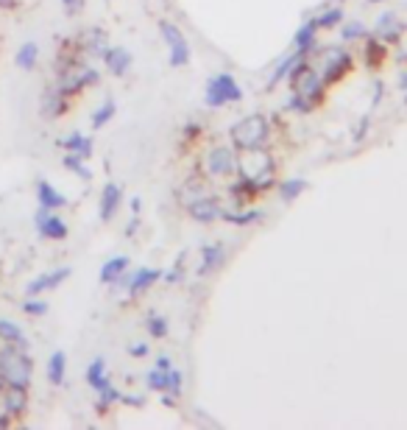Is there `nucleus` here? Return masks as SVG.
I'll list each match as a JSON object with an SVG mask.
<instances>
[{
  "mask_svg": "<svg viewBox=\"0 0 407 430\" xmlns=\"http://www.w3.org/2000/svg\"><path fill=\"white\" fill-rule=\"evenodd\" d=\"M159 37H162V43L168 48L171 67H187L190 59H193V50H190V43H187V37H184V31L179 26L171 23V20H162L159 23Z\"/></svg>",
  "mask_w": 407,
  "mask_h": 430,
  "instance_id": "7",
  "label": "nucleus"
},
{
  "mask_svg": "<svg viewBox=\"0 0 407 430\" xmlns=\"http://www.w3.org/2000/svg\"><path fill=\"white\" fill-rule=\"evenodd\" d=\"M79 37V43H81V48L87 53V59H101L103 56V50L109 48V37H106V31L103 28H87V31H81V34H76Z\"/></svg>",
  "mask_w": 407,
  "mask_h": 430,
  "instance_id": "19",
  "label": "nucleus"
},
{
  "mask_svg": "<svg viewBox=\"0 0 407 430\" xmlns=\"http://www.w3.org/2000/svg\"><path fill=\"white\" fill-rule=\"evenodd\" d=\"M154 366H156V369H171V366H173V361H171V358H168V355H159V358H156V363H154Z\"/></svg>",
  "mask_w": 407,
  "mask_h": 430,
  "instance_id": "44",
  "label": "nucleus"
},
{
  "mask_svg": "<svg viewBox=\"0 0 407 430\" xmlns=\"http://www.w3.org/2000/svg\"><path fill=\"white\" fill-rule=\"evenodd\" d=\"M145 330H148V335L151 338H165L168 335V330H171V324H168V319L162 316V313H148L145 316Z\"/></svg>",
  "mask_w": 407,
  "mask_h": 430,
  "instance_id": "36",
  "label": "nucleus"
},
{
  "mask_svg": "<svg viewBox=\"0 0 407 430\" xmlns=\"http://www.w3.org/2000/svg\"><path fill=\"white\" fill-rule=\"evenodd\" d=\"M302 56H304V53H299V50H293L290 56H285V59H282V64H279V67H276V70L271 73V79H268V87H276L279 81H285V79H287V73H290V67H293V64H296Z\"/></svg>",
  "mask_w": 407,
  "mask_h": 430,
  "instance_id": "37",
  "label": "nucleus"
},
{
  "mask_svg": "<svg viewBox=\"0 0 407 430\" xmlns=\"http://www.w3.org/2000/svg\"><path fill=\"white\" fill-rule=\"evenodd\" d=\"M62 6H64L67 14H79L81 11V0H62Z\"/></svg>",
  "mask_w": 407,
  "mask_h": 430,
  "instance_id": "43",
  "label": "nucleus"
},
{
  "mask_svg": "<svg viewBox=\"0 0 407 430\" xmlns=\"http://www.w3.org/2000/svg\"><path fill=\"white\" fill-rule=\"evenodd\" d=\"M37 201H40V207L42 210H62V207H67V198H64V193H59L47 179H37Z\"/></svg>",
  "mask_w": 407,
  "mask_h": 430,
  "instance_id": "22",
  "label": "nucleus"
},
{
  "mask_svg": "<svg viewBox=\"0 0 407 430\" xmlns=\"http://www.w3.org/2000/svg\"><path fill=\"white\" fill-rule=\"evenodd\" d=\"M338 34H340V40H343L346 45H352V43H362L365 37H371V31L362 26L360 20H352V23H340V26H338Z\"/></svg>",
  "mask_w": 407,
  "mask_h": 430,
  "instance_id": "33",
  "label": "nucleus"
},
{
  "mask_svg": "<svg viewBox=\"0 0 407 430\" xmlns=\"http://www.w3.org/2000/svg\"><path fill=\"white\" fill-rule=\"evenodd\" d=\"M84 378H87V385H90L92 391L103 388L106 383L112 380V378H109V369H106V361H103V358H92L90 366H87V372H84Z\"/></svg>",
  "mask_w": 407,
  "mask_h": 430,
  "instance_id": "30",
  "label": "nucleus"
},
{
  "mask_svg": "<svg viewBox=\"0 0 407 430\" xmlns=\"http://www.w3.org/2000/svg\"><path fill=\"white\" fill-rule=\"evenodd\" d=\"M101 62H103V67H106L115 79H120V76H126V73L132 70L134 56H132V50L123 48V45H109V48L103 50Z\"/></svg>",
  "mask_w": 407,
  "mask_h": 430,
  "instance_id": "15",
  "label": "nucleus"
},
{
  "mask_svg": "<svg viewBox=\"0 0 407 430\" xmlns=\"http://www.w3.org/2000/svg\"><path fill=\"white\" fill-rule=\"evenodd\" d=\"M129 257L126 254H117V257H109L103 266H101V274H98V280H101V285H115L126 271H129Z\"/></svg>",
  "mask_w": 407,
  "mask_h": 430,
  "instance_id": "21",
  "label": "nucleus"
},
{
  "mask_svg": "<svg viewBox=\"0 0 407 430\" xmlns=\"http://www.w3.org/2000/svg\"><path fill=\"white\" fill-rule=\"evenodd\" d=\"M287 84H290V93L296 96H304L313 106H321L326 101V84H323V76L318 73L310 62V56H302L290 73H287Z\"/></svg>",
  "mask_w": 407,
  "mask_h": 430,
  "instance_id": "3",
  "label": "nucleus"
},
{
  "mask_svg": "<svg viewBox=\"0 0 407 430\" xmlns=\"http://www.w3.org/2000/svg\"><path fill=\"white\" fill-rule=\"evenodd\" d=\"M396 59H399V62H407V45H405V48H402V53H399Z\"/></svg>",
  "mask_w": 407,
  "mask_h": 430,
  "instance_id": "49",
  "label": "nucleus"
},
{
  "mask_svg": "<svg viewBox=\"0 0 407 430\" xmlns=\"http://www.w3.org/2000/svg\"><path fill=\"white\" fill-rule=\"evenodd\" d=\"M34 227H37L40 238L45 240H64L70 235L67 224L53 210H42V207H37V213H34Z\"/></svg>",
  "mask_w": 407,
  "mask_h": 430,
  "instance_id": "10",
  "label": "nucleus"
},
{
  "mask_svg": "<svg viewBox=\"0 0 407 430\" xmlns=\"http://www.w3.org/2000/svg\"><path fill=\"white\" fill-rule=\"evenodd\" d=\"M31 380H34V358L28 355V349L0 344V391L6 385L31 388Z\"/></svg>",
  "mask_w": 407,
  "mask_h": 430,
  "instance_id": "1",
  "label": "nucleus"
},
{
  "mask_svg": "<svg viewBox=\"0 0 407 430\" xmlns=\"http://www.w3.org/2000/svg\"><path fill=\"white\" fill-rule=\"evenodd\" d=\"M126 349H129V355H132V358H148V352H151L145 341H132Z\"/></svg>",
  "mask_w": 407,
  "mask_h": 430,
  "instance_id": "41",
  "label": "nucleus"
},
{
  "mask_svg": "<svg viewBox=\"0 0 407 430\" xmlns=\"http://www.w3.org/2000/svg\"><path fill=\"white\" fill-rule=\"evenodd\" d=\"M198 140H201V126H195V123L184 126V132H181V145H195Z\"/></svg>",
  "mask_w": 407,
  "mask_h": 430,
  "instance_id": "40",
  "label": "nucleus"
},
{
  "mask_svg": "<svg viewBox=\"0 0 407 430\" xmlns=\"http://www.w3.org/2000/svg\"><path fill=\"white\" fill-rule=\"evenodd\" d=\"M0 9H3V11H11V9H17V0H0Z\"/></svg>",
  "mask_w": 407,
  "mask_h": 430,
  "instance_id": "47",
  "label": "nucleus"
},
{
  "mask_svg": "<svg viewBox=\"0 0 407 430\" xmlns=\"http://www.w3.org/2000/svg\"><path fill=\"white\" fill-rule=\"evenodd\" d=\"M59 148H64V151H73V154H81L84 159H90L92 151H95V143H92L90 135H81V132H73V135H67V137H62V140H56Z\"/></svg>",
  "mask_w": 407,
  "mask_h": 430,
  "instance_id": "25",
  "label": "nucleus"
},
{
  "mask_svg": "<svg viewBox=\"0 0 407 430\" xmlns=\"http://www.w3.org/2000/svg\"><path fill=\"white\" fill-rule=\"evenodd\" d=\"M265 218V213L260 210V207H254V204H248V207H224L221 210V221H227L231 227H237V230H243V227H251V224H260Z\"/></svg>",
  "mask_w": 407,
  "mask_h": 430,
  "instance_id": "16",
  "label": "nucleus"
},
{
  "mask_svg": "<svg viewBox=\"0 0 407 430\" xmlns=\"http://www.w3.org/2000/svg\"><path fill=\"white\" fill-rule=\"evenodd\" d=\"M0 400H3V411L14 419H23L25 411H28V388H17V385H6L0 391Z\"/></svg>",
  "mask_w": 407,
  "mask_h": 430,
  "instance_id": "17",
  "label": "nucleus"
},
{
  "mask_svg": "<svg viewBox=\"0 0 407 430\" xmlns=\"http://www.w3.org/2000/svg\"><path fill=\"white\" fill-rule=\"evenodd\" d=\"M224 249H227L224 243H207V246L201 249L198 277H210V274H215V271L224 266V260H227V251H224Z\"/></svg>",
  "mask_w": 407,
  "mask_h": 430,
  "instance_id": "20",
  "label": "nucleus"
},
{
  "mask_svg": "<svg viewBox=\"0 0 407 430\" xmlns=\"http://www.w3.org/2000/svg\"><path fill=\"white\" fill-rule=\"evenodd\" d=\"M229 140L234 151H248V148H263L271 143V120L263 112L246 115L237 123L229 126Z\"/></svg>",
  "mask_w": 407,
  "mask_h": 430,
  "instance_id": "2",
  "label": "nucleus"
},
{
  "mask_svg": "<svg viewBox=\"0 0 407 430\" xmlns=\"http://www.w3.org/2000/svg\"><path fill=\"white\" fill-rule=\"evenodd\" d=\"M20 307H23V313H25V316H31V319H42V316L47 313V302L42 299V296H25Z\"/></svg>",
  "mask_w": 407,
  "mask_h": 430,
  "instance_id": "38",
  "label": "nucleus"
},
{
  "mask_svg": "<svg viewBox=\"0 0 407 430\" xmlns=\"http://www.w3.org/2000/svg\"><path fill=\"white\" fill-rule=\"evenodd\" d=\"M139 210H142V198L134 196V198H132V215H139Z\"/></svg>",
  "mask_w": 407,
  "mask_h": 430,
  "instance_id": "46",
  "label": "nucleus"
},
{
  "mask_svg": "<svg viewBox=\"0 0 407 430\" xmlns=\"http://www.w3.org/2000/svg\"><path fill=\"white\" fill-rule=\"evenodd\" d=\"M405 103H407V96H405Z\"/></svg>",
  "mask_w": 407,
  "mask_h": 430,
  "instance_id": "51",
  "label": "nucleus"
},
{
  "mask_svg": "<svg viewBox=\"0 0 407 430\" xmlns=\"http://www.w3.org/2000/svg\"><path fill=\"white\" fill-rule=\"evenodd\" d=\"M343 20H346V11H343V6H332V9L321 11V14H318L313 23L318 26V31H332V28H338Z\"/></svg>",
  "mask_w": 407,
  "mask_h": 430,
  "instance_id": "31",
  "label": "nucleus"
},
{
  "mask_svg": "<svg viewBox=\"0 0 407 430\" xmlns=\"http://www.w3.org/2000/svg\"><path fill=\"white\" fill-rule=\"evenodd\" d=\"M115 115H117V103H115V98H103V103L92 112V118H90L92 129H95V132H98V129H103Z\"/></svg>",
  "mask_w": 407,
  "mask_h": 430,
  "instance_id": "34",
  "label": "nucleus"
},
{
  "mask_svg": "<svg viewBox=\"0 0 407 430\" xmlns=\"http://www.w3.org/2000/svg\"><path fill=\"white\" fill-rule=\"evenodd\" d=\"M399 90H405V93H407V67L399 73Z\"/></svg>",
  "mask_w": 407,
  "mask_h": 430,
  "instance_id": "48",
  "label": "nucleus"
},
{
  "mask_svg": "<svg viewBox=\"0 0 407 430\" xmlns=\"http://www.w3.org/2000/svg\"><path fill=\"white\" fill-rule=\"evenodd\" d=\"M45 378L50 385H64L67 380V355L62 349H56L50 358H47V366H45Z\"/></svg>",
  "mask_w": 407,
  "mask_h": 430,
  "instance_id": "24",
  "label": "nucleus"
},
{
  "mask_svg": "<svg viewBox=\"0 0 407 430\" xmlns=\"http://www.w3.org/2000/svg\"><path fill=\"white\" fill-rule=\"evenodd\" d=\"M237 176L251 179V182H276V162H273L268 145L240 151L237 154Z\"/></svg>",
  "mask_w": 407,
  "mask_h": 430,
  "instance_id": "4",
  "label": "nucleus"
},
{
  "mask_svg": "<svg viewBox=\"0 0 407 430\" xmlns=\"http://www.w3.org/2000/svg\"><path fill=\"white\" fill-rule=\"evenodd\" d=\"M316 40H318V26L313 23V20H307V23H302V26H299V31H296V40H293V43H296V50H299V53L310 56V53L318 48Z\"/></svg>",
  "mask_w": 407,
  "mask_h": 430,
  "instance_id": "26",
  "label": "nucleus"
},
{
  "mask_svg": "<svg viewBox=\"0 0 407 430\" xmlns=\"http://www.w3.org/2000/svg\"><path fill=\"white\" fill-rule=\"evenodd\" d=\"M0 344L28 349V335L23 333V327H20V324H14L11 319H0Z\"/></svg>",
  "mask_w": 407,
  "mask_h": 430,
  "instance_id": "27",
  "label": "nucleus"
},
{
  "mask_svg": "<svg viewBox=\"0 0 407 430\" xmlns=\"http://www.w3.org/2000/svg\"><path fill=\"white\" fill-rule=\"evenodd\" d=\"M365 50H362V59H365V67L371 70H379L385 62H388V43H382L379 37H365Z\"/></svg>",
  "mask_w": 407,
  "mask_h": 430,
  "instance_id": "23",
  "label": "nucleus"
},
{
  "mask_svg": "<svg viewBox=\"0 0 407 430\" xmlns=\"http://www.w3.org/2000/svg\"><path fill=\"white\" fill-rule=\"evenodd\" d=\"M37 62H40V45L34 43V40H28V43H23L17 53H14V64L20 67V70H25V73H31L34 67H37Z\"/></svg>",
  "mask_w": 407,
  "mask_h": 430,
  "instance_id": "28",
  "label": "nucleus"
},
{
  "mask_svg": "<svg viewBox=\"0 0 407 430\" xmlns=\"http://www.w3.org/2000/svg\"><path fill=\"white\" fill-rule=\"evenodd\" d=\"M62 165H64V171L76 174V176H79V179H84V182H90V179H92V171L87 168V159H84L81 154L64 151V159H62Z\"/></svg>",
  "mask_w": 407,
  "mask_h": 430,
  "instance_id": "32",
  "label": "nucleus"
},
{
  "mask_svg": "<svg viewBox=\"0 0 407 430\" xmlns=\"http://www.w3.org/2000/svg\"><path fill=\"white\" fill-rule=\"evenodd\" d=\"M70 274H73L70 266H59V268H53V271H45V274L34 277V280L25 285V296H42L47 290H56L62 283L70 280Z\"/></svg>",
  "mask_w": 407,
  "mask_h": 430,
  "instance_id": "14",
  "label": "nucleus"
},
{
  "mask_svg": "<svg viewBox=\"0 0 407 430\" xmlns=\"http://www.w3.org/2000/svg\"><path fill=\"white\" fill-rule=\"evenodd\" d=\"M120 204H123V185L120 182H106L101 198H98V218L103 224L115 221V215L120 213Z\"/></svg>",
  "mask_w": 407,
  "mask_h": 430,
  "instance_id": "13",
  "label": "nucleus"
},
{
  "mask_svg": "<svg viewBox=\"0 0 407 430\" xmlns=\"http://www.w3.org/2000/svg\"><path fill=\"white\" fill-rule=\"evenodd\" d=\"M307 191V182L304 179H290V182H276V193L282 196L285 204H290L293 198H299L302 193Z\"/></svg>",
  "mask_w": 407,
  "mask_h": 430,
  "instance_id": "35",
  "label": "nucleus"
},
{
  "mask_svg": "<svg viewBox=\"0 0 407 430\" xmlns=\"http://www.w3.org/2000/svg\"><path fill=\"white\" fill-rule=\"evenodd\" d=\"M120 402H123V405H132V408H142V405H145V394H123Z\"/></svg>",
  "mask_w": 407,
  "mask_h": 430,
  "instance_id": "42",
  "label": "nucleus"
},
{
  "mask_svg": "<svg viewBox=\"0 0 407 430\" xmlns=\"http://www.w3.org/2000/svg\"><path fill=\"white\" fill-rule=\"evenodd\" d=\"M95 394H98V400H95V411H98V414H109V408H112V405H117V402H120V397H123V391H120L112 380L106 383L103 388H98Z\"/></svg>",
  "mask_w": 407,
  "mask_h": 430,
  "instance_id": "29",
  "label": "nucleus"
},
{
  "mask_svg": "<svg viewBox=\"0 0 407 430\" xmlns=\"http://www.w3.org/2000/svg\"><path fill=\"white\" fill-rule=\"evenodd\" d=\"M198 174L204 179H229L237 174V151L231 145H210L198 159Z\"/></svg>",
  "mask_w": 407,
  "mask_h": 430,
  "instance_id": "5",
  "label": "nucleus"
},
{
  "mask_svg": "<svg viewBox=\"0 0 407 430\" xmlns=\"http://www.w3.org/2000/svg\"><path fill=\"white\" fill-rule=\"evenodd\" d=\"M355 70V59L349 50H332L326 48V64H323V84H340L349 73Z\"/></svg>",
  "mask_w": 407,
  "mask_h": 430,
  "instance_id": "8",
  "label": "nucleus"
},
{
  "mask_svg": "<svg viewBox=\"0 0 407 430\" xmlns=\"http://www.w3.org/2000/svg\"><path fill=\"white\" fill-rule=\"evenodd\" d=\"M221 210H224V204L212 193H207V196H201V198H195V201H190L184 207V213L193 221H198V224H215V221H221Z\"/></svg>",
  "mask_w": 407,
  "mask_h": 430,
  "instance_id": "9",
  "label": "nucleus"
},
{
  "mask_svg": "<svg viewBox=\"0 0 407 430\" xmlns=\"http://www.w3.org/2000/svg\"><path fill=\"white\" fill-rule=\"evenodd\" d=\"M405 34H407V26L405 23H399V14H396L394 9L382 11V14L377 17V23H374V37H379V40L388 43V45L399 43Z\"/></svg>",
  "mask_w": 407,
  "mask_h": 430,
  "instance_id": "12",
  "label": "nucleus"
},
{
  "mask_svg": "<svg viewBox=\"0 0 407 430\" xmlns=\"http://www.w3.org/2000/svg\"><path fill=\"white\" fill-rule=\"evenodd\" d=\"M243 87L237 84V79L231 73H218L207 81V96H204V103L210 109H224L229 103H240L243 101Z\"/></svg>",
  "mask_w": 407,
  "mask_h": 430,
  "instance_id": "6",
  "label": "nucleus"
},
{
  "mask_svg": "<svg viewBox=\"0 0 407 430\" xmlns=\"http://www.w3.org/2000/svg\"><path fill=\"white\" fill-rule=\"evenodd\" d=\"M368 3H385V0H368Z\"/></svg>",
  "mask_w": 407,
  "mask_h": 430,
  "instance_id": "50",
  "label": "nucleus"
},
{
  "mask_svg": "<svg viewBox=\"0 0 407 430\" xmlns=\"http://www.w3.org/2000/svg\"><path fill=\"white\" fill-rule=\"evenodd\" d=\"M70 103H73V98H67L50 81L45 90H42V96H40V112H42V118H47V120H56V118L67 115Z\"/></svg>",
  "mask_w": 407,
  "mask_h": 430,
  "instance_id": "11",
  "label": "nucleus"
},
{
  "mask_svg": "<svg viewBox=\"0 0 407 430\" xmlns=\"http://www.w3.org/2000/svg\"><path fill=\"white\" fill-rule=\"evenodd\" d=\"M14 422H17V419H14V417H8V414H6V411H0V430H3V428H11V425H14Z\"/></svg>",
  "mask_w": 407,
  "mask_h": 430,
  "instance_id": "45",
  "label": "nucleus"
},
{
  "mask_svg": "<svg viewBox=\"0 0 407 430\" xmlns=\"http://www.w3.org/2000/svg\"><path fill=\"white\" fill-rule=\"evenodd\" d=\"M162 277H165V271H162V268H137V271H132V280H129L126 290H129V296H132V299H137V296L148 293V290L156 285Z\"/></svg>",
  "mask_w": 407,
  "mask_h": 430,
  "instance_id": "18",
  "label": "nucleus"
},
{
  "mask_svg": "<svg viewBox=\"0 0 407 430\" xmlns=\"http://www.w3.org/2000/svg\"><path fill=\"white\" fill-rule=\"evenodd\" d=\"M173 369V366H171ZM171 369H151L148 375H145V383H148V388H154V391H159V394H165L168 391V372Z\"/></svg>",
  "mask_w": 407,
  "mask_h": 430,
  "instance_id": "39",
  "label": "nucleus"
}]
</instances>
